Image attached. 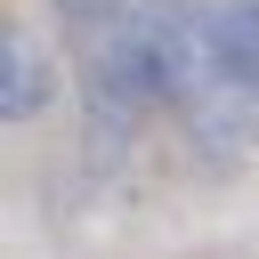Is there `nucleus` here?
I'll use <instances>...</instances> for the list:
<instances>
[{
    "mask_svg": "<svg viewBox=\"0 0 259 259\" xmlns=\"http://www.w3.org/2000/svg\"><path fill=\"white\" fill-rule=\"evenodd\" d=\"M97 138L259 154V0H57Z\"/></svg>",
    "mask_w": 259,
    "mask_h": 259,
    "instance_id": "nucleus-1",
    "label": "nucleus"
},
{
    "mask_svg": "<svg viewBox=\"0 0 259 259\" xmlns=\"http://www.w3.org/2000/svg\"><path fill=\"white\" fill-rule=\"evenodd\" d=\"M0 89H8V121H24V113L49 97V73H40V57H32V32H24V24H8V40H0Z\"/></svg>",
    "mask_w": 259,
    "mask_h": 259,
    "instance_id": "nucleus-2",
    "label": "nucleus"
}]
</instances>
